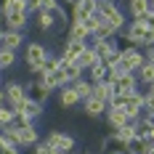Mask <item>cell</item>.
I'll list each match as a JSON object with an SVG mask.
<instances>
[{
    "instance_id": "1",
    "label": "cell",
    "mask_w": 154,
    "mask_h": 154,
    "mask_svg": "<svg viewBox=\"0 0 154 154\" xmlns=\"http://www.w3.org/2000/svg\"><path fill=\"white\" fill-rule=\"evenodd\" d=\"M122 35L128 37V43L133 48H141V51H146V48L154 45V29H149L143 21H130L122 29Z\"/></svg>"
},
{
    "instance_id": "2",
    "label": "cell",
    "mask_w": 154,
    "mask_h": 154,
    "mask_svg": "<svg viewBox=\"0 0 154 154\" xmlns=\"http://www.w3.org/2000/svg\"><path fill=\"white\" fill-rule=\"evenodd\" d=\"M48 56H51V51L43 43H37V40L27 43V48H24V64H27V69L32 72V77L43 72V64H45Z\"/></svg>"
},
{
    "instance_id": "3",
    "label": "cell",
    "mask_w": 154,
    "mask_h": 154,
    "mask_svg": "<svg viewBox=\"0 0 154 154\" xmlns=\"http://www.w3.org/2000/svg\"><path fill=\"white\" fill-rule=\"evenodd\" d=\"M96 11L104 16V19H106V21H109L117 32L125 29V21H128V19H125L122 8L117 5V0H96Z\"/></svg>"
},
{
    "instance_id": "4",
    "label": "cell",
    "mask_w": 154,
    "mask_h": 154,
    "mask_svg": "<svg viewBox=\"0 0 154 154\" xmlns=\"http://www.w3.org/2000/svg\"><path fill=\"white\" fill-rule=\"evenodd\" d=\"M3 93H5V104L14 109V112H19V109L27 104V98H29L27 85H24V82H19V80L5 82V85H3Z\"/></svg>"
},
{
    "instance_id": "5",
    "label": "cell",
    "mask_w": 154,
    "mask_h": 154,
    "mask_svg": "<svg viewBox=\"0 0 154 154\" xmlns=\"http://www.w3.org/2000/svg\"><path fill=\"white\" fill-rule=\"evenodd\" d=\"M43 141L51 143L59 154H72V152H75V146H77V143H75V136H72V133H64V130H51Z\"/></svg>"
},
{
    "instance_id": "6",
    "label": "cell",
    "mask_w": 154,
    "mask_h": 154,
    "mask_svg": "<svg viewBox=\"0 0 154 154\" xmlns=\"http://www.w3.org/2000/svg\"><path fill=\"white\" fill-rule=\"evenodd\" d=\"M93 14H96V0H77L75 5H72V16H69V21L85 24Z\"/></svg>"
},
{
    "instance_id": "7",
    "label": "cell",
    "mask_w": 154,
    "mask_h": 154,
    "mask_svg": "<svg viewBox=\"0 0 154 154\" xmlns=\"http://www.w3.org/2000/svg\"><path fill=\"white\" fill-rule=\"evenodd\" d=\"M14 138H16V146H19V149H32V146L40 141V133H37L35 125H27V128H21V130H14Z\"/></svg>"
},
{
    "instance_id": "8",
    "label": "cell",
    "mask_w": 154,
    "mask_h": 154,
    "mask_svg": "<svg viewBox=\"0 0 154 154\" xmlns=\"http://www.w3.org/2000/svg\"><path fill=\"white\" fill-rule=\"evenodd\" d=\"M122 64L128 66V72H130V75H136L141 66L146 64L143 51H141V48H125V51H122Z\"/></svg>"
},
{
    "instance_id": "9",
    "label": "cell",
    "mask_w": 154,
    "mask_h": 154,
    "mask_svg": "<svg viewBox=\"0 0 154 154\" xmlns=\"http://www.w3.org/2000/svg\"><path fill=\"white\" fill-rule=\"evenodd\" d=\"M112 88H114V93H120V96H128V93H136L141 91V85H138V77L136 75H120L114 82H112Z\"/></svg>"
},
{
    "instance_id": "10",
    "label": "cell",
    "mask_w": 154,
    "mask_h": 154,
    "mask_svg": "<svg viewBox=\"0 0 154 154\" xmlns=\"http://www.w3.org/2000/svg\"><path fill=\"white\" fill-rule=\"evenodd\" d=\"M56 104L61 109H75V106H80L82 101H80V96H77L75 85H64L61 91H56Z\"/></svg>"
},
{
    "instance_id": "11",
    "label": "cell",
    "mask_w": 154,
    "mask_h": 154,
    "mask_svg": "<svg viewBox=\"0 0 154 154\" xmlns=\"http://www.w3.org/2000/svg\"><path fill=\"white\" fill-rule=\"evenodd\" d=\"M27 85V93H29V98H35V101H43L45 104L48 98H51V91L45 88V82H43V77H32L29 82H24Z\"/></svg>"
},
{
    "instance_id": "12",
    "label": "cell",
    "mask_w": 154,
    "mask_h": 154,
    "mask_svg": "<svg viewBox=\"0 0 154 154\" xmlns=\"http://www.w3.org/2000/svg\"><path fill=\"white\" fill-rule=\"evenodd\" d=\"M85 51V43H72V40H64V51L59 53V61L61 64H75L80 59V53Z\"/></svg>"
},
{
    "instance_id": "13",
    "label": "cell",
    "mask_w": 154,
    "mask_h": 154,
    "mask_svg": "<svg viewBox=\"0 0 154 154\" xmlns=\"http://www.w3.org/2000/svg\"><path fill=\"white\" fill-rule=\"evenodd\" d=\"M80 106H82V112H85V117H91V120H101V117L106 114V106H109V104H104V101H98V98H93V96H91V98H85Z\"/></svg>"
},
{
    "instance_id": "14",
    "label": "cell",
    "mask_w": 154,
    "mask_h": 154,
    "mask_svg": "<svg viewBox=\"0 0 154 154\" xmlns=\"http://www.w3.org/2000/svg\"><path fill=\"white\" fill-rule=\"evenodd\" d=\"M66 40H72V43H91V29L85 27V24H77V21H69V27H66Z\"/></svg>"
},
{
    "instance_id": "15",
    "label": "cell",
    "mask_w": 154,
    "mask_h": 154,
    "mask_svg": "<svg viewBox=\"0 0 154 154\" xmlns=\"http://www.w3.org/2000/svg\"><path fill=\"white\" fill-rule=\"evenodd\" d=\"M24 45V32H16V29H5L3 32V37H0V48H5V51H19V48Z\"/></svg>"
},
{
    "instance_id": "16",
    "label": "cell",
    "mask_w": 154,
    "mask_h": 154,
    "mask_svg": "<svg viewBox=\"0 0 154 154\" xmlns=\"http://www.w3.org/2000/svg\"><path fill=\"white\" fill-rule=\"evenodd\" d=\"M104 117H106V122H109V128H112V133H114V130H120V128H125V125L130 122L120 106H106V114H104Z\"/></svg>"
},
{
    "instance_id": "17",
    "label": "cell",
    "mask_w": 154,
    "mask_h": 154,
    "mask_svg": "<svg viewBox=\"0 0 154 154\" xmlns=\"http://www.w3.org/2000/svg\"><path fill=\"white\" fill-rule=\"evenodd\" d=\"M98 154H128V149H125L122 141H117L112 133L109 136H104L101 138V146H98Z\"/></svg>"
},
{
    "instance_id": "18",
    "label": "cell",
    "mask_w": 154,
    "mask_h": 154,
    "mask_svg": "<svg viewBox=\"0 0 154 154\" xmlns=\"http://www.w3.org/2000/svg\"><path fill=\"white\" fill-rule=\"evenodd\" d=\"M149 11H152V3H149V0H128V14H130V21H141Z\"/></svg>"
},
{
    "instance_id": "19",
    "label": "cell",
    "mask_w": 154,
    "mask_h": 154,
    "mask_svg": "<svg viewBox=\"0 0 154 154\" xmlns=\"http://www.w3.org/2000/svg\"><path fill=\"white\" fill-rule=\"evenodd\" d=\"M35 27L40 32H51L53 27H59V19H56V14H51V11H37L35 14Z\"/></svg>"
},
{
    "instance_id": "20",
    "label": "cell",
    "mask_w": 154,
    "mask_h": 154,
    "mask_svg": "<svg viewBox=\"0 0 154 154\" xmlns=\"http://www.w3.org/2000/svg\"><path fill=\"white\" fill-rule=\"evenodd\" d=\"M27 21H29L27 14H5L3 16V27H5V29H16V32H24Z\"/></svg>"
},
{
    "instance_id": "21",
    "label": "cell",
    "mask_w": 154,
    "mask_h": 154,
    "mask_svg": "<svg viewBox=\"0 0 154 154\" xmlns=\"http://www.w3.org/2000/svg\"><path fill=\"white\" fill-rule=\"evenodd\" d=\"M75 64L82 69V72H88V69H93V66L98 64V56H96V51H93L91 45H85V51L80 53V59H77Z\"/></svg>"
},
{
    "instance_id": "22",
    "label": "cell",
    "mask_w": 154,
    "mask_h": 154,
    "mask_svg": "<svg viewBox=\"0 0 154 154\" xmlns=\"http://www.w3.org/2000/svg\"><path fill=\"white\" fill-rule=\"evenodd\" d=\"M43 109H45V104H43V101H35V98H27V104H24V106L19 109V112H24V114L29 117L32 122H35V120H40V117H43Z\"/></svg>"
},
{
    "instance_id": "23",
    "label": "cell",
    "mask_w": 154,
    "mask_h": 154,
    "mask_svg": "<svg viewBox=\"0 0 154 154\" xmlns=\"http://www.w3.org/2000/svg\"><path fill=\"white\" fill-rule=\"evenodd\" d=\"M91 37H93V40H114V37H117V29H114V27L109 24L106 19H104V21H101V24L93 29Z\"/></svg>"
},
{
    "instance_id": "24",
    "label": "cell",
    "mask_w": 154,
    "mask_h": 154,
    "mask_svg": "<svg viewBox=\"0 0 154 154\" xmlns=\"http://www.w3.org/2000/svg\"><path fill=\"white\" fill-rule=\"evenodd\" d=\"M93 98H98V101H104V104H109L112 101V96H114V88L109 85V82H93Z\"/></svg>"
},
{
    "instance_id": "25",
    "label": "cell",
    "mask_w": 154,
    "mask_h": 154,
    "mask_svg": "<svg viewBox=\"0 0 154 154\" xmlns=\"http://www.w3.org/2000/svg\"><path fill=\"white\" fill-rule=\"evenodd\" d=\"M136 77H138L141 88H152V85H154V66H152V64H143L138 72H136Z\"/></svg>"
},
{
    "instance_id": "26",
    "label": "cell",
    "mask_w": 154,
    "mask_h": 154,
    "mask_svg": "<svg viewBox=\"0 0 154 154\" xmlns=\"http://www.w3.org/2000/svg\"><path fill=\"white\" fill-rule=\"evenodd\" d=\"M69 85H75V91H77V96H80V101L91 98V93H93V82L88 80V77H80V80H75V82H69Z\"/></svg>"
},
{
    "instance_id": "27",
    "label": "cell",
    "mask_w": 154,
    "mask_h": 154,
    "mask_svg": "<svg viewBox=\"0 0 154 154\" xmlns=\"http://www.w3.org/2000/svg\"><path fill=\"white\" fill-rule=\"evenodd\" d=\"M106 72H109V64L98 61L93 69H88L85 75H88V80H91V82H106Z\"/></svg>"
},
{
    "instance_id": "28",
    "label": "cell",
    "mask_w": 154,
    "mask_h": 154,
    "mask_svg": "<svg viewBox=\"0 0 154 154\" xmlns=\"http://www.w3.org/2000/svg\"><path fill=\"white\" fill-rule=\"evenodd\" d=\"M112 136H114V138H117V141H122L125 146H128L130 141L136 138V125H133V122H128V125H125V128H120V130H114Z\"/></svg>"
},
{
    "instance_id": "29",
    "label": "cell",
    "mask_w": 154,
    "mask_h": 154,
    "mask_svg": "<svg viewBox=\"0 0 154 154\" xmlns=\"http://www.w3.org/2000/svg\"><path fill=\"white\" fill-rule=\"evenodd\" d=\"M125 149H128V154H146V152H149V143H146L143 138H138V136H136V138L130 141Z\"/></svg>"
},
{
    "instance_id": "30",
    "label": "cell",
    "mask_w": 154,
    "mask_h": 154,
    "mask_svg": "<svg viewBox=\"0 0 154 154\" xmlns=\"http://www.w3.org/2000/svg\"><path fill=\"white\" fill-rule=\"evenodd\" d=\"M27 125H35V122H32L24 112H14V120H11L8 128H11V130H21V128H27Z\"/></svg>"
},
{
    "instance_id": "31",
    "label": "cell",
    "mask_w": 154,
    "mask_h": 154,
    "mask_svg": "<svg viewBox=\"0 0 154 154\" xmlns=\"http://www.w3.org/2000/svg\"><path fill=\"white\" fill-rule=\"evenodd\" d=\"M61 66H64V75H66V82H75L80 77H85V72H82L77 64H61Z\"/></svg>"
},
{
    "instance_id": "32",
    "label": "cell",
    "mask_w": 154,
    "mask_h": 154,
    "mask_svg": "<svg viewBox=\"0 0 154 154\" xmlns=\"http://www.w3.org/2000/svg\"><path fill=\"white\" fill-rule=\"evenodd\" d=\"M14 64H16V53H14V51L0 48V69H11Z\"/></svg>"
},
{
    "instance_id": "33",
    "label": "cell",
    "mask_w": 154,
    "mask_h": 154,
    "mask_svg": "<svg viewBox=\"0 0 154 154\" xmlns=\"http://www.w3.org/2000/svg\"><path fill=\"white\" fill-rule=\"evenodd\" d=\"M61 66V61H59V53H51L45 59V64H43V72L40 75H48V72H53V69H59Z\"/></svg>"
},
{
    "instance_id": "34",
    "label": "cell",
    "mask_w": 154,
    "mask_h": 154,
    "mask_svg": "<svg viewBox=\"0 0 154 154\" xmlns=\"http://www.w3.org/2000/svg\"><path fill=\"white\" fill-rule=\"evenodd\" d=\"M11 120H14V109L8 106V104H5V106H0V130H3V128H8Z\"/></svg>"
},
{
    "instance_id": "35",
    "label": "cell",
    "mask_w": 154,
    "mask_h": 154,
    "mask_svg": "<svg viewBox=\"0 0 154 154\" xmlns=\"http://www.w3.org/2000/svg\"><path fill=\"white\" fill-rule=\"evenodd\" d=\"M32 154H59L51 143H45V141H37L35 146H32Z\"/></svg>"
},
{
    "instance_id": "36",
    "label": "cell",
    "mask_w": 154,
    "mask_h": 154,
    "mask_svg": "<svg viewBox=\"0 0 154 154\" xmlns=\"http://www.w3.org/2000/svg\"><path fill=\"white\" fill-rule=\"evenodd\" d=\"M61 8V0H40V11H59Z\"/></svg>"
},
{
    "instance_id": "37",
    "label": "cell",
    "mask_w": 154,
    "mask_h": 154,
    "mask_svg": "<svg viewBox=\"0 0 154 154\" xmlns=\"http://www.w3.org/2000/svg\"><path fill=\"white\" fill-rule=\"evenodd\" d=\"M24 8H27L29 16H35L37 11H40V0H24Z\"/></svg>"
},
{
    "instance_id": "38",
    "label": "cell",
    "mask_w": 154,
    "mask_h": 154,
    "mask_svg": "<svg viewBox=\"0 0 154 154\" xmlns=\"http://www.w3.org/2000/svg\"><path fill=\"white\" fill-rule=\"evenodd\" d=\"M141 21H143V24H146V27H149V29H154V11H149V14L143 16V19H141Z\"/></svg>"
},
{
    "instance_id": "39",
    "label": "cell",
    "mask_w": 154,
    "mask_h": 154,
    "mask_svg": "<svg viewBox=\"0 0 154 154\" xmlns=\"http://www.w3.org/2000/svg\"><path fill=\"white\" fill-rule=\"evenodd\" d=\"M143 59H146V64H152V66H154V45L143 51Z\"/></svg>"
},
{
    "instance_id": "40",
    "label": "cell",
    "mask_w": 154,
    "mask_h": 154,
    "mask_svg": "<svg viewBox=\"0 0 154 154\" xmlns=\"http://www.w3.org/2000/svg\"><path fill=\"white\" fill-rule=\"evenodd\" d=\"M143 117L149 120V128H154V112H152V114H143Z\"/></svg>"
},
{
    "instance_id": "41",
    "label": "cell",
    "mask_w": 154,
    "mask_h": 154,
    "mask_svg": "<svg viewBox=\"0 0 154 154\" xmlns=\"http://www.w3.org/2000/svg\"><path fill=\"white\" fill-rule=\"evenodd\" d=\"M0 106H5V93H3V88H0Z\"/></svg>"
},
{
    "instance_id": "42",
    "label": "cell",
    "mask_w": 154,
    "mask_h": 154,
    "mask_svg": "<svg viewBox=\"0 0 154 154\" xmlns=\"http://www.w3.org/2000/svg\"><path fill=\"white\" fill-rule=\"evenodd\" d=\"M146 154H154V143H152V146H149V152H146Z\"/></svg>"
},
{
    "instance_id": "43",
    "label": "cell",
    "mask_w": 154,
    "mask_h": 154,
    "mask_svg": "<svg viewBox=\"0 0 154 154\" xmlns=\"http://www.w3.org/2000/svg\"><path fill=\"white\" fill-rule=\"evenodd\" d=\"M3 32H5V27H0V37H3Z\"/></svg>"
},
{
    "instance_id": "44",
    "label": "cell",
    "mask_w": 154,
    "mask_h": 154,
    "mask_svg": "<svg viewBox=\"0 0 154 154\" xmlns=\"http://www.w3.org/2000/svg\"><path fill=\"white\" fill-rule=\"evenodd\" d=\"M149 3H152V11H154V0H149Z\"/></svg>"
},
{
    "instance_id": "45",
    "label": "cell",
    "mask_w": 154,
    "mask_h": 154,
    "mask_svg": "<svg viewBox=\"0 0 154 154\" xmlns=\"http://www.w3.org/2000/svg\"><path fill=\"white\" fill-rule=\"evenodd\" d=\"M85 154H98V152H85Z\"/></svg>"
},
{
    "instance_id": "46",
    "label": "cell",
    "mask_w": 154,
    "mask_h": 154,
    "mask_svg": "<svg viewBox=\"0 0 154 154\" xmlns=\"http://www.w3.org/2000/svg\"><path fill=\"white\" fill-rule=\"evenodd\" d=\"M0 75H3V69H0Z\"/></svg>"
},
{
    "instance_id": "47",
    "label": "cell",
    "mask_w": 154,
    "mask_h": 154,
    "mask_svg": "<svg viewBox=\"0 0 154 154\" xmlns=\"http://www.w3.org/2000/svg\"><path fill=\"white\" fill-rule=\"evenodd\" d=\"M72 154H75V152H72Z\"/></svg>"
},
{
    "instance_id": "48",
    "label": "cell",
    "mask_w": 154,
    "mask_h": 154,
    "mask_svg": "<svg viewBox=\"0 0 154 154\" xmlns=\"http://www.w3.org/2000/svg\"><path fill=\"white\" fill-rule=\"evenodd\" d=\"M152 88H154V85H152Z\"/></svg>"
}]
</instances>
